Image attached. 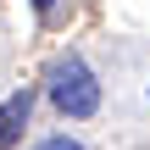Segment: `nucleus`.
I'll return each instance as SVG.
<instances>
[{
	"instance_id": "1",
	"label": "nucleus",
	"mask_w": 150,
	"mask_h": 150,
	"mask_svg": "<svg viewBox=\"0 0 150 150\" xmlns=\"http://www.w3.org/2000/svg\"><path fill=\"white\" fill-rule=\"evenodd\" d=\"M45 106L61 117V122H89L100 111V72L89 67L83 50H61L50 67H45Z\"/></svg>"
},
{
	"instance_id": "2",
	"label": "nucleus",
	"mask_w": 150,
	"mask_h": 150,
	"mask_svg": "<svg viewBox=\"0 0 150 150\" xmlns=\"http://www.w3.org/2000/svg\"><path fill=\"white\" fill-rule=\"evenodd\" d=\"M33 106H39V89H33V83L11 89V95L0 100V150L22 145V134H28V122H33Z\"/></svg>"
},
{
	"instance_id": "3",
	"label": "nucleus",
	"mask_w": 150,
	"mask_h": 150,
	"mask_svg": "<svg viewBox=\"0 0 150 150\" xmlns=\"http://www.w3.org/2000/svg\"><path fill=\"white\" fill-rule=\"evenodd\" d=\"M28 150H83V139L61 128V134H39V139H33V145H28Z\"/></svg>"
},
{
	"instance_id": "4",
	"label": "nucleus",
	"mask_w": 150,
	"mask_h": 150,
	"mask_svg": "<svg viewBox=\"0 0 150 150\" xmlns=\"http://www.w3.org/2000/svg\"><path fill=\"white\" fill-rule=\"evenodd\" d=\"M28 6H33V17H39V22H50V17H56V6H61V0H28Z\"/></svg>"
},
{
	"instance_id": "5",
	"label": "nucleus",
	"mask_w": 150,
	"mask_h": 150,
	"mask_svg": "<svg viewBox=\"0 0 150 150\" xmlns=\"http://www.w3.org/2000/svg\"><path fill=\"white\" fill-rule=\"evenodd\" d=\"M145 95H150V89H145Z\"/></svg>"
}]
</instances>
